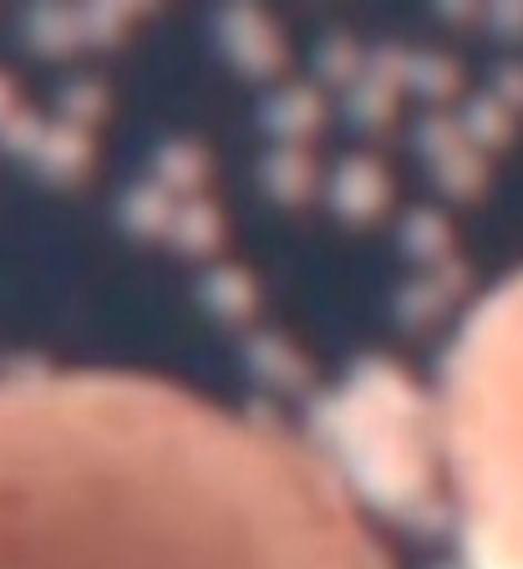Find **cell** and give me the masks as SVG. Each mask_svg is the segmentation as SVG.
<instances>
[{
    "instance_id": "1",
    "label": "cell",
    "mask_w": 523,
    "mask_h": 569,
    "mask_svg": "<svg viewBox=\"0 0 523 569\" xmlns=\"http://www.w3.org/2000/svg\"><path fill=\"white\" fill-rule=\"evenodd\" d=\"M0 569H392L295 438L118 371L0 377Z\"/></svg>"
},
{
    "instance_id": "2",
    "label": "cell",
    "mask_w": 523,
    "mask_h": 569,
    "mask_svg": "<svg viewBox=\"0 0 523 569\" xmlns=\"http://www.w3.org/2000/svg\"><path fill=\"white\" fill-rule=\"evenodd\" d=\"M437 422L467 565L523 569V270L463 320Z\"/></svg>"
}]
</instances>
